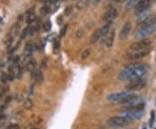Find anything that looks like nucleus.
Returning a JSON list of instances; mask_svg holds the SVG:
<instances>
[{
    "label": "nucleus",
    "instance_id": "obj_1",
    "mask_svg": "<svg viewBox=\"0 0 156 129\" xmlns=\"http://www.w3.org/2000/svg\"><path fill=\"white\" fill-rule=\"evenodd\" d=\"M148 70V67L146 64H131L127 66L118 74V79L121 81H127L135 78H141Z\"/></svg>",
    "mask_w": 156,
    "mask_h": 129
},
{
    "label": "nucleus",
    "instance_id": "obj_2",
    "mask_svg": "<svg viewBox=\"0 0 156 129\" xmlns=\"http://www.w3.org/2000/svg\"><path fill=\"white\" fill-rule=\"evenodd\" d=\"M138 97L137 95L130 93V92H126V91H122V92H116V93H113L110 94L107 99L110 102H125L127 100H129L131 99H134Z\"/></svg>",
    "mask_w": 156,
    "mask_h": 129
},
{
    "label": "nucleus",
    "instance_id": "obj_3",
    "mask_svg": "<svg viewBox=\"0 0 156 129\" xmlns=\"http://www.w3.org/2000/svg\"><path fill=\"white\" fill-rule=\"evenodd\" d=\"M146 85V80L141 77V78H135L129 81V82L126 85V89L129 91H136V90H141L145 88Z\"/></svg>",
    "mask_w": 156,
    "mask_h": 129
},
{
    "label": "nucleus",
    "instance_id": "obj_4",
    "mask_svg": "<svg viewBox=\"0 0 156 129\" xmlns=\"http://www.w3.org/2000/svg\"><path fill=\"white\" fill-rule=\"evenodd\" d=\"M108 125L112 128H125L129 125L130 121L123 116H113L107 120Z\"/></svg>",
    "mask_w": 156,
    "mask_h": 129
},
{
    "label": "nucleus",
    "instance_id": "obj_5",
    "mask_svg": "<svg viewBox=\"0 0 156 129\" xmlns=\"http://www.w3.org/2000/svg\"><path fill=\"white\" fill-rule=\"evenodd\" d=\"M156 31V24L151 25V26H146V27H141L135 33V38L136 39L141 40L146 39L147 37L150 35L154 34Z\"/></svg>",
    "mask_w": 156,
    "mask_h": 129
},
{
    "label": "nucleus",
    "instance_id": "obj_6",
    "mask_svg": "<svg viewBox=\"0 0 156 129\" xmlns=\"http://www.w3.org/2000/svg\"><path fill=\"white\" fill-rule=\"evenodd\" d=\"M149 52H150V48H146V49H144V50L130 51V52L127 53L126 58L127 60L142 59V58L146 57V56H148Z\"/></svg>",
    "mask_w": 156,
    "mask_h": 129
},
{
    "label": "nucleus",
    "instance_id": "obj_7",
    "mask_svg": "<svg viewBox=\"0 0 156 129\" xmlns=\"http://www.w3.org/2000/svg\"><path fill=\"white\" fill-rule=\"evenodd\" d=\"M121 115L127 119L129 121L135 120V119H141L143 115L142 112H138V111H134V110L127 109V108H123L121 111Z\"/></svg>",
    "mask_w": 156,
    "mask_h": 129
},
{
    "label": "nucleus",
    "instance_id": "obj_8",
    "mask_svg": "<svg viewBox=\"0 0 156 129\" xmlns=\"http://www.w3.org/2000/svg\"><path fill=\"white\" fill-rule=\"evenodd\" d=\"M151 44V41L147 38L146 39L138 40L137 42H135L134 43H132L129 47L130 51H134V50H144L146 48H149V45Z\"/></svg>",
    "mask_w": 156,
    "mask_h": 129
},
{
    "label": "nucleus",
    "instance_id": "obj_9",
    "mask_svg": "<svg viewBox=\"0 0 156 129\" xmlns=\"http://www.w3.org/2000/svg\"><path fill=\"white\" fill-rule=\"evenodd\" d=\"M152 4V0H141L135 6V14L140 15L149 10Z\"/></svg>",
    "mask_w": 156,
    "mask_h": 129
},
{
    "label": "nucleus",
    "instance_id": "obj_10",
    "mask_svg": "<svg viewBox=\"0 0 156 129\" xmlns=\"http://www.w3.org/2000/svg\"><path fill=\"white\" fill-rule=\"evenodd\" d=\"M116 16H117V10H116V9L111 7L105 11V13L103 16V20L104 22L111 23L116 18Z\"/></svg>",
    "mask_w": 156,
    "mask_h": 129
},
{
    "label": "nucleus",
    "instance_id": "obj_11",
    "mask_svg": "<svg viewBox=\"0 0 156 129\" xmlns=\"http://www.w3.org/2000/svg\"><path fill=\"white\" fill-rule=\"evenodd\" d=\"M132 29V24L130 22H127L125 23V24L123 25V27L122 28V30L120 31V34H119V38L121 40H124L127 38V37L129 35L130 31Z\"/></svg>",
    "mask_w": 156,
    "mask_h": 129
},
{
    "label": "nucleus",
    "instance_id": "obj_12",
    "mask_svg": "<svg viewBox=\"0 0 156 129\" xmlns=\"http://www.w3.org/2000/svg\"><path fill=\"white\" fill-rule=\"evenodd\" d=\"M141 27H146L156 24V15H150L148 16L144 21H142L141 23H139Z\"/></svg>",
    "mask_w": 156,
    "mask_h": 129
},
{
    "label": "nucleus",
    "instance_id": "obj_13",
    "mask_svg": "<svg viewBox=\"0 0 156 129\" xmlns=\"http://www.w3.org/2000/svg\"><path fill=\"white\" fill-rule=\"evenodd\" d=\"M31 76L32 79L34 80V81H42V80H43V76H42V71L38 70H34L33 71H31Z\"/></svg>",
    "mask_w": 156,
    "mask_h": 129
},
{
    "label": "nucleus",
    "instance_id": "obj_14",
    "mask_svg": "<svg viewBox=\"0 0 156 129\" xmlns=\"http://www.w3.org/2000/svg\"><path fill=\"white\" fill-rule=\"evenodd\" d=\"M33 52H34V46L31 43H28L26 45H25V48H24V56L25 57L27 58H30L33 55Z\"/></svg>",
    "mask_w": 156,
    "mask_h": 129
},
{
    "label": "nucleus",
    "instance_id": "obj_15",
    "mask_svg": "<svg viewBox=\"0 0 156 129\" xmlns=\"http://www.w3.org/2000/svg\"><path fill=\"white\" fill-rule=\"evenodd\" d=\"M36 67H37V61L34 59V58H32V59L29 60L27 62L26 66H25V69H26L27 71L31 72V71H33V70L37 69Z\"/></svg>",
    "mask_w": 156,
    "mask_h": 129
},
{
    "label": "nucleus",
    "instance_id": "obj_16",
    "mask_svg": "<svg viewBox=\"0 0 156 129\" xmlns=\"http://www.w3.org/2000/svg\"><path fill=\"white\" fill-rule=\"evenodd\" d=\"M114 37H115V32H114V30H111L110 33H109V36L106 39V44H107V47L108 48H111L114 44Z\"/></svg>",
    "mask_w": 156,
    "mask_h": 129
},
{
    "label": "nucleus",
    "instance_id": "obj_17",
    "mask_svg": "<svg viewBox=\"0 0 156 129\" xmlns=\"http://www.w3.org/2000/svg\"><path fill=\"white\" fill-rule=\"evenodd\" d=\"M102 37H102L101 31L98 29V30H95L93 34H92V36L90 37V43H95L96 42H98Z\"/></svg>",
    "mask_w": 156,
    "mask_h": 129
},
{
    "label": "nucleus",
    "instance_id": "obj_18",
    "mask_svg": "<svg viewBox=\"0 0 156 129\" xmlns=\"http://www.w3.org/2000/svg\"><path fill=\"white\" fill-rule=\"evenodd\" d=\"M36 20V15L33 11H28V15L26 17V22L27 23L31 24Z\"/></svg>",
    "mask_w": 156,
    "mask_h": 129
},
{
    "label": "nucleus",
    "instance_id": "obj_19",
    "mask_svg": "<svg viewBox=\"0 0 156 129\" xmlns=\"http://www.w3.org/2000/svg\"><path fill=\"white\" fill-rule=\"evenodd\" d=\"M13 41H14V37H13L12 35L7 37V38L4 41V45L6 46L7 49H10V47H11V45H12V43H13Z\"/></svg>",
    "mask_w": 156,
    "mask_h": 129
},
{
    "label": "nucleus",
    "instance_id": "obj_20",
    "mask_svg": "<svg viewBox=\"0 0 156 129\" xmlns=\"http://www.w3.org/2000/svg\"><path fill=\"white\" fill-rule=\"evenodd\" d=\"M51 11V5L50 4H44L43 6H42L41 10H40V12H41L42 15H47L49 14Z\"/></svg>",
    "mask_w": 156,
    "mask_h": 129
},
{
    "label": "nucleus",
    "instance_id": "obj_21",
    "mask_svg": "<svg viewBox=\"0 0 156 129\" xmlns=\"http://www.w3.org/2000/svg\"><path fill=\"white\" fill-rule=\"evenodd\" d=\"M23 106L26 109H31L33 107V102L31 98H26L23 101Z\"/></svg>",
    "mask_w": 156,
    "mask_h": 129
},
{
    "label": "nucleus",
    "instance_id": "obj_22",
    "mask_svg": "<svg viewBox=\"0 0 156 129\" xmlns=\"http://www.w3.org/2000/svg\"><path fill=\"white\" fill-rule=\"evenodd\" d=\"M23 71H24V68L23 65H19L18 66V69L17 71V78L18 79H21L22 76H23Z\"/></svg>",
    "mask_w": 156,
    "mask_h": 129
},
{
    "label": "nucleus",
    "instance_id": "obj_23",
    "mask_svg": "<svg viewBox=\"0 0 156 129\" xmlns=\"http://www.w3.org/2000/svg\"><path fill=\"white\" fill-rule=\"evenodd\" d=\"M151 117H150V119H149V126L150 127H153L154 126V123L155 121V112L154 110L151 111Z\"/></svg>",
    "mask_w": 156,
    "mask_h": 129
},
{
    "label": "nucleus",
    "instance_id": "obj_24",
    "mask_svg": "<svg viewBox=\"0 0 156 129\" xmlns=\"http://www.w3.org/2000/svg\"><path fill=\"white\" fill-rule=\"evenodd\" d=\"M8 76H9V79H10V81H13V80L15 79V72H14V70H13V68H11V67H10L9 68V71H8Z\"/></svg>",
    "mask_w": 156,
    "mask_h": 129
},
{
    "label": "nucleus",
    "instance_id": "obj_25",
    "mask_svg": "<svg viewBox=\"0 0 156 129\" xmlns=\"http://www.w3.org/2000/svg\"><path fill=\"white\" fill-rule=\"evenodd\" d=\"M28 34H30V28H25L24 30H23V32L21 33V39L23 40L24 38H26V37L28 36Z\"/></svg>",
    "mask_w": 156,
    "mask_h": 129
},
{
    "label": "nucleus",
    "instance_id": "obj_26",
    "mask_svg": "<svg viewBox=\"0 0 156 129\" xmlns=\"http://www.w3.org/2000/svg\"><path fill=\"white\" fill-rule=\"evenodd\" d=\"M84 6H85V2L83 0H79L76 3V4H75V7L78 10H83V8H84Z\"/></svg>",
    "mask_w": 156,
    "mask_h": 129
},
{
    "label": "nucleus",
    "instance_id": "obj_27",
    "mask_svg": "<svg viewBox=\"0 0 156 129\" xmlns=\"http://www.w3.org/2000/svg\"><path fill=\"white\" fill-rule=\"evenodd\" d=\"M0 80L2 81V82L6 83L8 81H10L9 76H8V74H7V73H3V74L1 75V78H0Z\"/></svg>",
    "mask_w": 156,
    "mask_h": 129
},
{
    "label": "nucleus",
    "instance_id": "obj_28",
    "mask_svg": "<svg viewBox=\"0 0 156 129\" xmlns=\"http://www.w3.org/2000/svg\"><path fill=\"white\" fill-rule=\"evenodd\" d=\"M83 35H84V31H83V30H82V29L78 30L75 32V37H76V38H78V39L82 38L83 37Z\"/></svg>",
    "mask_w": 156,
    "mask_h": 129
},
{
    "label": "nucleus",
    "instance_id": "obj_29",
    "mask_svg": "<svg viewBox=\"0 0 156 129\" xmlns=\"http://www.w3.org/2000/svg\"><path fill=\"white\" fill-rule=\"evenodd\" d=\"M59 48H60V42H59L58 38H56L55 42H54V49L56 51H58Z\"/></svg>",
    "mask_w": 156,
    "mask_h": 129
},
{
    "label": "nucleus",
    "instance_id": "obj_30",
    "mask_svg": "<svg viewBox=\"0 0 156 129\" xmlns=\"http://www.w3.org/2000/svg\"><path fill=\"white\" fill-rule=\"evenodd\" d=\"M73 11V7L72 6H68V7H66L65 8V10H64V14L66 15V16H69V15H70L71 14V12Z\"/></svg>",
    "mask_w": 156,
    "mask_h": 129
},
{
    "label": "nucleus",
    "instance_id": "obj_31",
    "mask_svg": "<svg viewBox=\"0 0 156 129\" xmlns=\"http://www.w3.org/2000/svg\"><path fill=\"white\" fill-rule=\"evenodd\" d=\"M89 54H90V51L89 50H84L83 51V53H82V59L85 60L87 59L88 57H89Z\"/></svg>",
    "mask_w": 156,
    "mask_h": 129
},
{
    "label": "nucleus",
    "instance_id": "obj_32",
    "mask_svg": "<svg viewBox=\"0 0 156 129\" xmlns=\"http://www.w3.org/2000/svg\"><path fill=\"white\" fill-rule=\"evenodd\" d=\"M68 24H65V25H63V27L62 28V30H61V37H64L65 36V34H66V32H67V30H68Z\"/></svg>",
    "mask_w": 156,
    "mask_h": 129
},
{
    "label": "nucleus",
    "instance_id": "obj_33",
    "mask_svg": "<svg viewBox=\"0 0 156 129\" xmlns=\"http://www.w3.org/2000/svg\"><path fill=\"white\" fill-rule=\"evenodd\" d=\"M43 27H44V30H45V31H50L51 29V24L50 22H47V23H44Z\"/></svg>",
    "mask_w": 156,
    "mask_h": 129
},
{
    "label": "nucleus",
    "instance_id": "obj_34",
    "mask_svg": "<svg viewBox=\"0 0 156 129\" xmlns=\"http://www.w3.org/2000/svg\"><path fill=\"white\" fill-rule=\"evenodd\" d=\"M7 129H20V127L18 124H11L7 128Z\"/></svg>",
    "mask_w": 156,
    "mask_h": 129
},
{
    "label": "nucleus",
    "instance_id": "obj_35",
    "mask_svg": "<svg viewBox=\"0 0 156 129\" xmlns=\"http://www.w3.org/2000/svg\"><path fill=\"white\" fill-rule=\"evenodd\" d=\"M19 61H20V57H19L18 56H14V57H13V60H12V62H13V63H14V64L18 63V62H19Z\"/></svg>",
    "mask_w": 156,
    "mask_h": 129
},
{
    "label": "nucleus",
    "instance_id": "obj_36",
    "mask_svg": "<svg viewBox=\"0 0 156 129\" xmlns=\"http://www.w3.org/2000/svg\"><path fill=\"white\" fill-rule=\"evenodd\" d=\"M110 2H113V3H123L126 0H108Z\"/></svg>",
    "mask_w": 156,
    "mask_h": 129
},
{
    "label": "nucleus",
    "instance_id": "obj_37",
    "mask_svg": "<svg viewBox=\"0 0 156 129\" xmlns=\"http://www.w3.org/2000/svg\"><path fill=\"white\" fill-rule=\"evenodd\" d=\"M10 99H11L10 97H7V99L5 100V103H6V104H7V103H9V102H10Z\"/></svg>",
    "mask_w": 156,
    "mask_h": 129
},
{
    "label": "nucleus",
    "instance_id": "obj_38",
    "mask_svg": "<svg viewBox=\"0 0 156 129\" xmlns=\"http://www.w3.org/2000/svg\"><path fill=\"white\" fill-rule=\"evenodd\" d=\"M2 23V18H0V23Z\"/></svg>",
    "mask_w": 156,
    "mask_h": 129
},
{
    "label": "nucleus",
    "instance_id": "obj_39",
    "mask_svg": "<svg viewBox=\"0 0 156 129\" xmlns=\"http://www.w3.org/2000/svg\"><path fill=\"white\" fill-rule=\"evenodd\" d=\"M142 129H146V128H142Z\"/></svg>",
    "mask_w": 156,
    "mask_h": 129
},
{
    "label": "nucleus",
    "instance_id": "obj_40",
    "mask_svg": "<svg viewBox=\"0 0 156 129\" xmlns=\"http://www.w3.org/2000/svg\"><path fill=\"white\" fill-rule=\"evenodd\" d=\"M34 129H37V128H34Z\"/></svg>",
    "mask_w": 156,
    "mask_h": 129
},
{
    "label": "nucleus",
    "instance_id": "obj_41",
    "mask_svg": "<svg viewBox=\"0 0 156 129\" xmlns=\"http://www.w3.org/2000/svg\"><path fill=\"white\" fill-rule=\"evenodd\" d=\"M155 129H156V128H155Z\"/></svg>",
    "mask_w": 156,
    "mask_h": 129
}]
</instances>
